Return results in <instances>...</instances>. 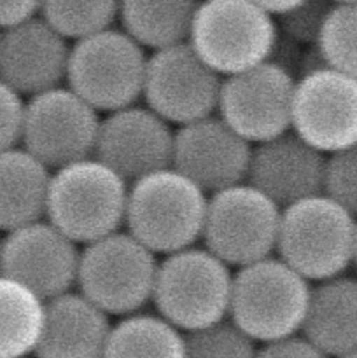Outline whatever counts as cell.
I'll list each match as a JSON object with an SVG mask.
<instances>
[{"instance_id": "11", "label": "cell", "mask_w": 357, "mask_h": 358, "mask_svg": "<svg viewBox=\"0 0 357 358\" xmlns=\"http://www.w3.org/2000/svg\"><path fill=\"white\" fill-rule=\"evenodd\" d=\"M296 76L268 62L223 77L216 114L252 145L289 131Z\"/></svg>"}, {"instance_id": "31", "label": "cell", "mask_w": 357, "mask_h": 358, "mask_svg": "<svg viewBox=\"0 0 357 358\" xmlns=\"http://www.w3.org/2000/svg\"><path fill=\"white\" fill-rule=\"evenodd\" d=\"M255 358H329L303 334H294L258 346Z\"/></svg>"}, {"instance_id": "19", "label": "cell", "mask_w": 357, "mask_h": 358, "mask_svg": "<svg viewBox=\"0 0 357 358\" xmlns=\"http://www.w3.org/2000/svg\"><path fill=\"white\" fill-rule=\"evenodd\" d=\"M111 318L77 289L48 299L34 358H104Z\"/></svg>"}, {"instance_id": "17", "label": "cell", "mask_w": 357, "mask_h": 358, "mask_svg": "<svg viewBox=\"0 0 357 358\" xmlns=\"http://www.w3.org/2000/svg\"><path fill=\"white\" fill-rule=\"evenodd\" d=\"M70 48L41 14L0 30V79L24 98L63 86Z\"/></svg>"}, {"instance_id": "30", "label": "cell", "mask_w": 357, "mask_h": 358, "mask_svg": "<svg viewBox=\"0 0 357 358\" xmlns=\"http://www.w3.org/2000/svg\"><path fill=\"white\" fill-rule=\"evenodd\" d=\"M27 98L0 79V152L21 145Z\"/></svg>"}, {"instance_id": "1", "label": "cell", "mask_w": 357, "mask_h": 358, "mask_svg": "<svg viewBox=\"0 0 357 358\" xmlns=\"http://www.w3.org/2000/svg\"><path fill=\"white\" fill-rule=\"evenodd\" d=\"M209 192L174 166L130 182L125 229L156 255L202 240Z\"/></svg>"}, {"instance_id": "28", "label": "cell", "mask_w": 357, "mask_h": 358, "mask_svg": "<svg viewBox=\"0 0 357 358\" xmlns=\"http://www.w3.org/2000/svg\"><path fill=\"white\" fill-rule=\"evenodd\" d=\"M332 6V0H303L276 16L280 35L298 45H315Z\"/></svg>"}, {"instance_id": "15", "label": "cell", "mask_w": 357, "mask_h": 358, "mask_svg": "<svg viewBox=\"0 0 357 358\" xmlns=\"http://www.w3.org/2000/svg\"><path fill=\"white\" fill-rule=\"evenodd\" d=\"M252 143L217 114L175 129L172 166L205 192L247 180Z\"/></svg>"}, {"instance_id": "32", "label": "cell", "mask_w": 357, "mask_h": 358, "mask_svg": "<svg viewBox=\"0 0 357 358\" xmlns=\"http://www.w3.org/2000/svg\"><path fill=\"white\" fill-rule=\"evenodd\" d=\"M41 0H0V30L37 16Z\"/></svg>"}, {"instance_id": "29", "label": "cell", "mask_w": 357, "mask_h": 358, "mask_svg": "<svg viewBox=\"0 0 357 358\" xmlns=\"http://www.w3.org/2000/svg\"><path fill=\"white\" fill-rule=\"evenodd\" d=\"M324 192L357 215V143L328 156Z\"/></svg>"}, {"instance_id": "37", "label": "cell", "mask_w": 357, "mask_h": 358, "mask_svg": "<svg viewBox=\"0 0 357 358\" xmlns=\"http://www.w3.org/2000/svg\"><path fill=\"white\" fill-rule=\"evenodd\" d=\"M335 3H340V2H357V0H332Z\"/></svg>"}, {"instance_id": "35", "label": "cell", "mask_w": 357, "mask_h": 358, "mask_svg": "<svg viewBox=\"0 0 357 358\" xmlns=\"http://www.w3.org/2000/svg\"><path fill=\"white\" fill-rule=\"evenodd\" d=\"M354 266L357 268V229H356V250H354Z\"/></svg>"}, {"instance_id": "8", "label": "cell", "mask_w": 357, "mask_h": 358, "mask_svg": "<svg viewBox=\"0 0 357 358\" xmlns=\"http://www.w3.org/2000/svg\"><path fill=\"white\" fill-rule=\"evenodd\" d=\"M149 52L122 28H105L72 42L66 86L100 114L139 103Z\"/></svg>"}, {"instance_id": "9", "label": "cell", "mask_w": 357, "mask_h": 358, "mask_svg": "<svg viewBox=\"0 0 357 358\" xmlns=\"http://www.w3.org/2000/svg\"><path fill=\"white\" fill-rule=\"evenodd\" d=\"M282 206L251 182L209 194L203 247L231 268H241L276 252Z\"/></svg>"}, {"instance_id": "23", "label": "cell", "mask_w": 357, "mask_h": 358, "mask_svg": "<svg viewBox=\"0 0 357 358\" xmlns=\"http://www.w3.org/2000/svg\"><path fill=\"white\" fill-rule=\"evenodd\" d=\"M44 317V297L0 273V358L34 357Z\"/></svg>"}, {"instance_id": "34", "label": "cell", "mask_w": 357, "mask_h": 358, "mask_svg": "<svg viewBox=\"0 0 357 358\" xmlns=\"http://www.w3.org/2000/svg\"><path fill=\"white\" fill-rule=\"evenodd\" d=\"M336 358H357V350H354V352H349V353H345V355H340Z\"/></svg>"}, {"instance_id": "5", "label": "cell", "mask_w": 357, "mask_h": 358, "mask_svg": "<svg viewBox=\"0 0 357 358\" xmlns=\"http://www.w3.org/2000/svg\"><path fill=\"white\" fill-rule=\"evenodd\" d=\"M231 269L198 245L163 255L150 304L184 334L226 320L233 290Z\"/></svg>"}, {"instance_id": "24", "label": "cell", "mask_w": 357, "mask_h": 358, "mask_svg": "<svg viewBox=\"0 0 357 358\" xmlns=\"http://www.w3.org/2000/svg\"><path fill=\"white\" fill-rule=\"evenodd\" d=\"M104 358H186V334L156 311H136L112 324Z\"/></svg>"}, {"instance_id": "18", "label": "cell", "mask_w": 357, "mask_h": 358, "mask_svg": "<svg viewBox=\"0 0 357 358\" xmlns=\"http://www.w3.org/2000/svg\"><path fill=\"white\" fill-rule=\"evenodd\" d=\"M326 163L324 152L289 129L252 145L247 182L284 208L324 192Z\"/></svg>"}, {"instance_id": "16", "label": "cell", "mask_w": 357, "mask_h": 358, "mask_svg": "<svg viewBox=\"0 0 357 358\" xmlns=\"http://www.w3.org/2000/svg\"><path fill=\"white\" fill-rule=\"evenodd\" d=\"M175 129L147 105L108 112L98 129L94 156L128 182L172 166Z\"/></svg>"}, {"instance_id": "22", "label": "cell", "mask_w": 357, "mask_h": 358, "mask_svg": "<svg viewBox=\"0 0 357 358\" xmlns=\"http://www.w3.org/2000/svg\"><path fill=\"white\" fill-rule=\"evenodd\" d=\"M200 0H119L118 21L146 51L184 44Z\"/></svg>"}, {"instance_id": "3", "label": "cell", "mask_w": 357, "mask_h": 358, "mask_svg": "<svg viewBox=\"0 0 357 358\" xmlns=\"http://www.w3.org/2000/svg\"><path fill=\"white\" fill-rule=\"evenodd\" d=\"M357 215L326 192L284 206L276 255L308 282H322L354 266Z\"/></svg>"}, {"instance_id": "12", "label": "cell", "mask_w": 357, "mask_h": 358, "mask_svg": "<svg viewBox=\"0 0 357 358\" xmlns=\"http://www.w3.org/2000/svg\"><path fill=\"white\" fill-rule=\"evenodd\" d=\"M223 76L184 44L149 52L142 100L172 126L189 124L217 112Z\"/></svg>"}, {"instance_id": "33", "label": "cell", "mask_w": 357, "mask_h": 358, "mask_svg": "<svg viewBox=\"0 0 357 358\" xmlns=\"http://www.w3.org/2000/svg\"><path fill=\"white\" fill-rule=\"evenodd\" d=\"M254 2L259 3L262 9H266L270 14H273L276 17L282 13H286V10L293 9L294 6H298L303 0H254Z\"/></svg>"}, {"instance_id": "6", "label": "cell", "mask_w": 357, "mask_h": 358, "mask_svg": "<svg viewBox=\"0 0 357 358\" xmlns=\"http://www.w3.org/2000/svg\"><path fill=\"white\" fill-rule=\"evenodd\" d=\"M279 37L276 17L254 0H200L188 44L227 77L272 59Z\"/></svg>"}, {"instance_id": "4", "label": "cell", "mask_w": 357, "mask_h": 358, "mask_svg": "<svg viewBox=\"0 0 357 358\" xmlns=\"http://www.w3.org/2000/svg\"><path fill=\"white\" fill-rule=\"evenodd\" d=\"M310 283L275 254L241 266L233 275L227 318L258 345L301 334Z\"/></svg>"}, {"instance_id": "14", "label": "cell", "mask_w": 357, "mask_h": 358, "mask_svg": "<svg viewBox=\"0 0 357 358\" xmlns=\"http://www.w3.org/2000/svg\"><path fill=\"white\" fill-rule=\"evenodd\" d=\"M79 243L48 219L16 227L2 236L0 273L30 287L46 301L76 289Z\"/></svg>"}, {"instance_id": "13", "label": "cell", "mask_w": 357, "mask_h": 358, "mask_svg": "<svg viewBox=\"0 0 357 358\" xmlns=\"http://www.w3.org/2000/svg\"><path fill=\"white\" fill-rule=\"evenodd\" d=\"M290 129L326 156L357 143V77L322 65L296 77Z\"/></svg>"}, {"instance_id": "21", "label": "cell", "mask_w": 357, "mask_h": 358, "mask_svg": "<svg viewBox=\"0 0 357 358\" xmlns=\"http://www.w3.org/2000/svg\"><path fill=\"white\" fill-rule=\"evenodd\" d=\"M51 173L21 145L0 152V233L46 219Z\"/></svg>"}, {"instance_id": "20", "label": "cell", "mask_w": 357, "mask_h": 358, "mask_svg": "<svg viewBox=\"0 0 357 358\" xmlns=\"http://www.w3.org/2000/svg\"><path fill=\"white\" fill-rule=\"evenodd\" d=\"M301 334L329 358L357 350V276L343 273L312 287Z\"/></svg>"}, {"instance_id": "2", "label": "cell", "mask_w": 357, "mask_h": 358, "mask_svg": "<svg viewBox=\"0 0 357 358\" xmlns=\"http://www.w3.org/2000/svg\"><path fill=\"white\" fill-rule=\"evenodd\" d=\"M128 189L130 182L97 156L74 161L52 170L46 219L88 245L125 227Z\"/></svg>"}, {"instance_id": "27", "label": "cell", "mask_w": 357, "mask_h": 358, "mask_svg": "<svg viewBox=\"0 0 357 358\" xmlns=\"http://www.w3.org/2000/svg\"><path fill=\"white\" fill-rule=\"evenodd\" d=\"M258 343L230 318L186 334V358H255Z\"/></svg>"}, {"instance_id": "7", "label": "cell", "mask_w": 357, "mask_h": 358, "mask_svg": "<svg viewBox=\"0 0 357 358\" xmlns=\"http://www.w3.org/2000/svg\"><path fill=\"white\" fill-rule=\"evenodd\" d=\"M160 261L126 229L83 245L76 289L111 317H126L153 303Z\"/></svg>"}, {"instance_id": "25", "label": "cell", "mask_w": 357, "mask_h": 358, "mask_svg": "<svg viewBox=\"0 0 357 358\" xmlns=\"http://www.w3.org/2000/svg\"><path fill=\"white\" fill-rule=\"evenodd\" d=\"M119 0H41V14L70 42L114 27Z\"/></svg>"}, {"instance_id": "26", "label": "cell", "mask_w": 357, "mask_h": 358, "mask_svg": "<svg viewBox=\"0 0 357 358\" xmlns=\"http://www.w3.org/2000/svg\"><path fill=\"white\" fill-rule=\"evenodd\" d=\"M315 48L326 65L357 77V2L331 7Z\"/></svg>"}, {"instance_id": "36", "label": "cell", "mask_w": 357, "mask_h": 358, "mask_svg": "<svg viewBox=\"0 0 357 358\" xmlns=\"http://www.w3.org/2000/svg\"><path fill=\"white\" fill-rule=\"evenodd\" d=\"M0 269H2V234H0Z\"/></svg>"}, {"instance_id": "10", "label": "cell", "mask_w": 357, "mask_h": 358, "mask_svg": "<svg viewBox=\"0 0 357 358\" xmlns=\"http://www.w3.org/2000/svg\"><path fill=\"white\" fill-rule=\"evenodd\" d=\"M100 122V112L63 84L27 98L21 147L56 170L94 156Z\"/></svg>"}]
</instances>
